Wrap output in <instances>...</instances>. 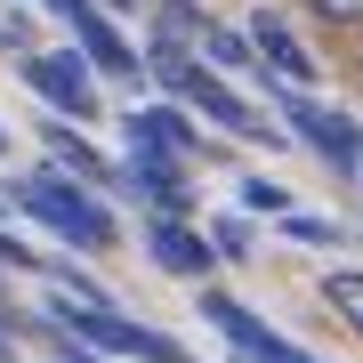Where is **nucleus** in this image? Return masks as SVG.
I'll use <instances>...</instances> for the list:
<instances>
[{"mask_svg":"<svg viewBox=\"0 0 363 363\" xmlns=\"http://www.w3.org/2000/svg\"><path fill=\"white\" fill-rule=\"evenodd\" d=\"M9 202L25 210L33 226H49L65 250H113V210H105V194L89 178H73V169H25V178H9Z\"/></svg>","mask_w":363,"mask_h":363,"instance_id":"obj_1","label":"nucleus"},{"mask_svg":"<svg viewBox=\"0 0 363 363\" xmlns=\"http://www.w3.org/2000/svg\"><path fill=\"white\" fill-rule=\"evenodd\" d=\"M40 323L57 339H73V347H97V355H138V363H194L169 331L138 323V315L121 307H97V298H73V291H49L40 298Z\"/></svg>","mask_w":363,"mask_h":363,"instance_id":"obj_2","label":"nucleus"},{"mask_svg":"<svg viewBox=\"0 0 363 363\" xmlns=\"http://www.w3.org/2000/svg\"><path fill=\"white\" fill-rule=\"evenodd\" d=\"M259 89L274 97V113H283V130H291L298 145H307V154L323 162L331 178L363 186V121H355V113H339V105L307 97V89H291V81H259Z\"/></svg>","mask_w":363,"mask_h":363,"instance_id":"obj_3","label":"nucleus"},{"mask_svg":"<svg viewBox=\"0 0 363 363\" xmlns=\"http://www.w3.org/2000/svg\"><path fill=\"white\" fill-rule=\"evenodd\" d=\"M16 73H25V89L49 105V113H65V121H97V105H105V97H97L105 73L73 49V40H65V49H33V57H16Z\"/></svg>","mask_w":363,"mask_h":363,"instance_id":"obj_4","label":"nucleus"},{"mask_svg":"<svg viewBox=\"0 0 363 363\" xmlns=\"http://www.w3.org/2000/svg\"><path fill=\"white\" fill-rule=\"evenodd\" d=\"M57 25L73 33V49L89 57V65H97L105 81H130V89H138V81H154V73H145V49H138V40L113 25V9H105V0H73V9L57 16Z\"/></svg>","mask_w":363,"mask_h":363,"instance_id":"obj_5","label":"nucleus"},{"mask_svg":"<svg viewBox=\"0 0 363 363\" xmlns=\"http://www.w3.org/2000/svg\"><path fill=\"white\" fill-rule=\"evenodd\" d=\"M121 138H130V145H162V154H178V162H218V145L202 138V113L178 105V97L130 105V113H121Z\"/></svg>","mask_w":363,"mask_h":363,"instance_id":"obj_6","label":"nucleus"},{"mask_svg":"<svg viewBox=\"0 0 363 363\" xmlns=\"http://www.w3.org/2000/svg\"><path fill=\"white\" fill-rule=\"evenodd\" d=\"M121 186L154 210V218H194V186H186V162L162 154V145H130L121 154Z\"/></svg>","mask_w":363,"mask_h":363,"instance_id":"obj_7","label":"nucleus"},{"mask_svg":"<svg viewBox=\"0 0 363 363\" xmlns=\"http://www.w3.org/2000/svg\"><path fill=\"white\" fill-rule=\"evenodd\" d=\"M145 259L162 274H178V283H210L218 274V242L194 218H145Z\"/></svg>","mask_w":363,"mask_h":363,"instance_id":"obj_8","label":"nucleus"},{"mask_svg":"<svg viewBox=\"0 0 363 363\" xmlns=\"http://www.w3.org/2000/svg\"><path fill=\"white\" fill-rule=\"evenodd\" d=\"M250 40H259V65H267V81L315 89V49L291 33V16H283V9H259V16H250Z\"/></svg>","mask_w":363,"mask_h":363,"instance_id":"obj_9","label":"nucleus"},{"mask_svg":"<svg viewBox=\"0 0 363 363\" xmlns=\"http://www.w3.org/2000/svg\"><path fill=\"white\" fill-rule=\"evenodd\" d=\"M40 145H49V162H57V169H73V178H89V186H121V169L105 162L89 138H81V121L49 113V121H40Z\"/></svg>","mask_w":363,"mask_h":363,"instance_id":"obj_10","label":"nucleus"},{"mask_svg":"<svg viewBox=\"0 0 363 363\" xmlns=\"http://www.w3.org/2000/svg\"><path fill=\"white\" fill-rule=\"evenodd\" d=\"M202 57H210L218 73H250V81H267V65H259V40H250V25H242V33H234V25H210V33H202Z\"/></svg>","mask_w":363,"mask_h":363,"instance_id":"obj_11","label":"nucleus"},{"mask_svg":"<svg viewBox=\"0 0 363 363\" xmlns=\"http://www.w3.org/2000/svg\"><path fill=\"white\" fill-rule=\"evenodd\" d=\"M323 307L363 339V267H331V274H323Z\"/></svg>","mask_w":363,"mask_h":363,"instance_id":"obj_12","label":"nucleus"},{"mask_svg":"<svg viewBox=\"0 0 363 363\" xmlns=\"http://www.w3.org/2000/svg\"><path fill=\"white\" fill-rule=\"evenodd\" d=\"M218 25L210 9H194V0H154V33H169V40H186V49H202V33Z\"/></svg>","mask_w":363,"mask_h":363,"instance_id":"obj_13","label":"nucleus"},{"mask_svg":"<svg viewBox=\"0 0 363 363\" xmlns=\"http://www.w3.org/2000/svg\"><path fill=\"white\" fill-rule=\"evenodd\" d=\"M283 242H298V250H339L347 226H339L331 210H291V218H283Z\"/></svg>","mask_w":363,"mask_h":363,"instance_id":"obj_14","label":"nucleus"},{"mask_svg":"<svg viewBox=\"0 0 363 363\" xmlns=\"http://www.w3.org/2000/svg\"><path fill=\"white\" fill-rule=\"evenodd\" d=\"M210 226V242H218V259L226 267H242L250 250H259V234H250V210H226V218H202Z\"/></svg>","mask_w":363,"mask_h":363,"instance_id":"obj_15","label":"nucleus"},{"mask_svg":"<svg viewBox=\"0 0 363 363\" xmlns=\"http://www.w3.org/2000/svg\"><path fill=\"white\" fill-rule=\"evenodd\" d=\"M234 202H242L250 210V218H291V186H274V178H242V186H234Z\"/></svg>","mask_w":363,"mask_h":363,"instance_id":"obj_16","label":"nucleus"},{"mask_svg":"<svg viewBox=\"0 0 363 363\" xmlns=\"http://www.w3.org/2000/svg\"><path fill=\"white\" fill-rule=\"evenodd\" d=\"M0 57H33V0L0 9Z\"/></svg>","mask_w":363,"mask_h":363,"instance_id":"obj_17","label":"nucleus"},{"mask_svg":"<svg viewBox=\"0 0 363 363\" xmlns=\"http://www.w3.org/2000/svg\"><path fill=\"white\" fill-rule=\"evenodd\" d=\"M298 9H307L323 33H355L363 40V0H298Z\"/></svg>","mask_w":363,"mask_h":363,"instance_id":"obj_18","label":"nucleus"},{"mask_svg":"<svg viewBox=\"0 0 363 363\" xmlns=\"http://www.w3.org/2000/svg\"><path fill=\"white\" fill-rule=\"evenodd\" d=\"M0 267H40V259H33V250H25V242H16V234H9V226H0Z\"/></svg>","mask_w":363,"mask_h":363,"instance_id":"obj_19","label":"nucleus"},{"mask_svg":"<svg viewBox=\"0 0 363 363\" xmlns=\"http://www.w3.org/2000/svg\"><path fill=\"white\" fill-rule=\"evenodd\" d=\"M57 363H105L97 347H73V339H57Z\"/></svg>","mask_w":363,"mask_h":363,"instance_id":"obj_20","label":"nucleus"},{"mask_svg":"<svg viewBox=\"0 0 363 363\" xmlns=\"http://www.w3.org/2000/svg\"><path fill=\"white\" fill-rule=\"evenodd\" d=\"M9 355H16V323L0 315V363H9Z\"/></svg>","mask_w":363,"mask_h":363,"instance_id":"obj_21","label":"nucleus"},{"mask_svg":"<svg viewBox=\"0 0 363 363\" xmlns=\"http://www.w3.org/2000/svg\"><path fill=\"white\" fill-rule=\"evenodd\" d=\"M33 9H49V16H65V9H73V0H33Z\"/></svg>","mask_w":363,"mask_h":363,"instance_id":"obj_22","label":"nucleus"},{"mask_svg":"<svg viewBox=\"0 0 363 363\" xmlns=\"http://www.w3.org/2000/svg\"><path fill=\"white\" fill-rule=\"evenodd\" d=\"M105 9H138V0H105Z\"/></svg>","mask_w":363,"mask_h":363,"instance_id":"obj_23","label":"nucleus"},{"mask_svg":"<svg viewBox=\"0 0 363 363\" xmlns=\"http://www.w3.org/2000/svg\"><path fill=\"white\" fill-rule=\"evenodd\" d=\"M0 154H9V130H0Z\"/></svg>","mask_w":363,"mask_h":363,"instance_id":"obj_24","label":"nucleus"}]
</instances>
